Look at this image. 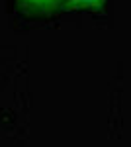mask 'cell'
<instances>
[{
  "instance_id": "cell-1",
  "label": "cell",
  "mask_w": 131,
  "mask_h": 147,
  "mask_svg": "<svg viewBox=\"0 0 131 147\" xmlns=\"http://www.w3.org/2000/svg\"><path fill=\"white\" fill-rule=\"evenodd\" d=\"M16 4L26 16L43 18V16H51L61 10L63 0H16Z\"/></svg>"
},
{
  "instance_id": "cell-2",
  "label": "cell",
  "mask_w": 131,
  "mask_h": 147,
  "mask_svg": "<svg viewBox=\"0 0 131 147\" xmlns=\"http://www.w3.org/2000/svg\"><path fill=\"white\" fill-rule=\"evenodd\" d=\"M106 0H63L61 10L73 12V10H96L100 6H104Z\"/></svg>"
}]
</instances>
